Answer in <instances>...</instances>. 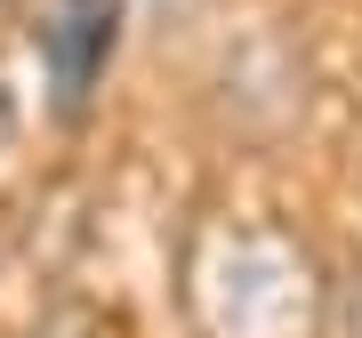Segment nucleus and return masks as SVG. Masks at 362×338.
<instances>
[{
    "mask_svg": "<svg viewBox=\"0 0 362 338\" xmlns=\"http://www.w3.org/2000/svg\"><path fill=\"white\" fill-rule=\"evenodd\" d=\"M8 137H16V105L0 97V145H8Z\"/></svg>",
    "mask_w": 362,
    "mask_h": 338,
    "instance_id": "nucleus-3",
    "label": "nucleus"
},
{
    "mask_svg": "<svg viewBox=\"0 0 362 338\" xmlns=\"http://www.w3.org/2000/svg\"><path fill=\"white\" fill-rule=\"evenodd\" d=\"M202 298L218 338H306L314 322V266L282 234H233L218 242V266L202 274Z\"/></svg>",
    "mask_w": 362,
    "mask_h": 338,
    "instance_id": "nucleus-1",
    "label": "nucleus"
},
{
    "mask_svg": "<svg viewBox=\"0 0 362 338\" xmlns=\"http://www.w3.org/2000/svg\"><path fill=\"white\" fill-rule=\"evenodd\" d=\"M113 40H121V0H57L49 25H40V65H49L57 113L81 121L97 97L105 65H113Z\"/></svg>",
    "mask_w": 362,
    "mask_h": 338,
    "instance_id": "nucleus-2",
    "label": "nucleus"
}]
</instances>
